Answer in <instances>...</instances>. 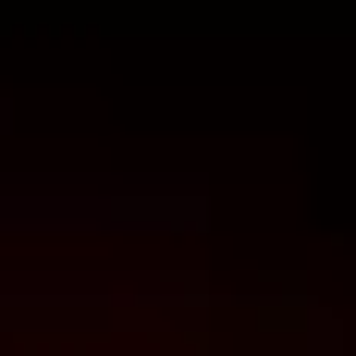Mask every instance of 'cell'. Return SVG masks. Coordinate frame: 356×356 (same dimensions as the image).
I'll return each instance as SVG.
<instances>
[{
    "label": "cell",
    "instance_id": "cell-1",
    "mask_svg": "<svg viewBox=\"0 0 356 356\" xmlns=\"http://www.w3.org/2000/svg\"><path fill=\"white\" fill-rule=\"evenodd\" d=\"M0 356H356V332H332L270 283L0 270Z\"/></svg>",
    "mask_w": 356,
    "mask_h": 356
}]
</instances>
